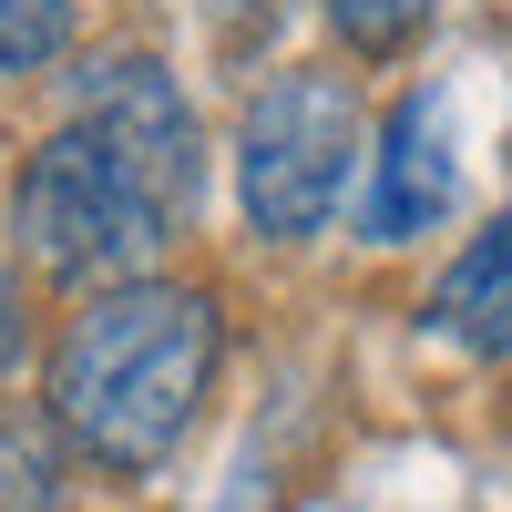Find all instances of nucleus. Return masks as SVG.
Returning <instances> with one entry per match:
<instances>
[{
	"label": "nucleus",
	"mask_w": 512,
	"mask_h": 512,
	"mask_svg": "<svg viewBox=\"0 0 512 512\" xmlns=\"http://www.w3.org/2000/svg\"><path fill=\"white\" fill-rule=\"evenodd\" d=\"M216 379V308L195 287L123 277L72 318L52 359V410L103 472H154Z\"/></svg>",
	"instance_id": "1"
},
{
	"label": "nucleus",
	"mask_w": 512,
	"mask_h": 512,
	"mask_svg": "<svg viewBox=\"0 0 512 512\" xmlns=\"http://www.w3.org/2000/svg\"><path fill=\"white\" fill-rule=\"evenodd\" d=\"M11 236H21L31 267H52V277H123V267H144V256L175 236V216L134 185V164H123L93 123H62L11 185Z\"/></svg>",
	"instance_id": "2"
},
{
	"label": "nucleus",
	"mask_w": 512,
	"mask_h": 512,
	"mask_svg": "<svg viewBox=\"0 0 512 512\" xmlns=\"http://www.w3.org/2000/svg\"><path fill=\"white\" fill-rule=\"evenodd\" d=\"M359 175V93L338 72H277L236 123V195L256 236H318Z\"/></svg>",
	"instance_id": "3"
},
{
	"label": "nucleus",
	"mask_w": 512,
	"mask_h": 512,
	"mask_svg": "<svg viewBox=\"0 0 512 512\" xmlns=\"http://www.w3.org/2000/svg\"><path fill=\"white\" fill-rule=\"evenodd\" d=\"M72 123H93V134L134 164V185L185 226V205H195V113H185L175 72H164L154 52L93 62V72H82V113H72Z\"/></svg>",
	"instance_id": "4"
},
{
	"label": "nucleus",
	"mask_w": 512,
	"mask_h": 512,
	"mask_svg": "<svg viewBox=\"0 0 512 512\" xmlns=\"http://www.w3.org/2000/svg\"><path fill=\"white\" fill-rule=\"evenodd\" d=\"M451 195H461L451 103H441V93H410V103L390 113V134H379V154H369V205H359V226H369L379 246H400V236H420V226H441Z\"/></svg>",
	"instance_id": "5"
},
{
	"label": "nucleus",
	"mask_w": 512,
	"mask_h": 512,
	"mask_svg": "<svg viewBox=\"0 0 512 512\" xmlns=\"http://www.w3.org/2000/svg\"><path fill=\"white\" fill-rule=\"evenodd\" d=\"M431 328L451 338V349H472V359H502V349H512V205L441 267Z\"/></svg>",
	"instance_id": "6"
},
{
	"label": "nucleus",
	"mask_w": 512,
	"mask_h": 512,
	"mask_svg": "<svg viewBox=\"0 0 512 512\" xmlns=\"http://www.w3.org/2000/svg\"><path fill=\"white\" fill-rule=\"evenodd\" d=\"M72 31V0H0V72H41Z\"/></svg>",
	"instance_id": "7"
},
{
	"label": "nucleus",
	"mask_w": 512,
	"mask_h": 512,
	"mask_svg": "<svg viewBox=\"0 0 512 512\" xmlns=\"http://www.w3.org/2000/svg\"><path fill=\"white\" fill-rule=\"evenodd\" d=\"M328 21L359 41V52H400V41L431 21V0H328Z\"/></svg>",
	"instance_id": "8"
}]
</instances>
